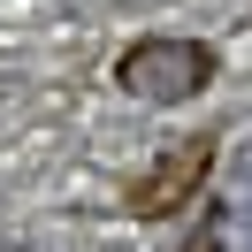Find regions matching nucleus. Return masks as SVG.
Returning a JSON list of instances; mask_svg holds the SVG:
<instances>
[{
    "instance_id": "nucleus-1",
    "label": "nucleus",
    "mask_w": 252,
    "mask_h": 252,
    "mask_svg": "<svg viewBox=\"0 0 252 252\" xmlns=\"http://www.w3.org/2000/svg\"><path fill=\"white\" fill-rule=\"evenodd\" d=\"M115 84L145 107H184L191 92L214 84V54L199 38H138V46L115 62Z\"/></svg>"
},
{
    "instance_id": "nucleus-2",
    "label": "nucleus",
    "mask_w": 252,
    "mask_h": 252,
    "mask_svg": "<svg viewBox=\"0 0 252 252\" xmlns=\"http://www.w3.org/2000/svg\"><path fill=\"white\" fill-rule=\"evenodd\" d=\"M206 229L214 237H199L191 252H252V199H221L206 214Z\"/></svg>"
}]
</instances>
